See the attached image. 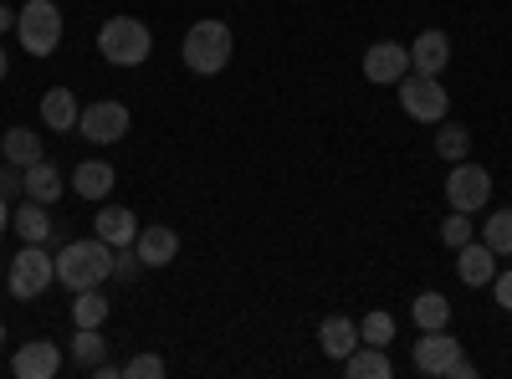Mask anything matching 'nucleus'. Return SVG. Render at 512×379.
<instances>
[{
	"instance_id": "22",
	"label": "nucleus",
	"mask_w": 512,
	"mask_h": 379,
	"mask_svg": "<svg viewBox=\"0 0 512 379\" xmlns=\"http://www.w3.org/2000/svg\"><path fill=\"white\" fill-rule=\"evenodd\" d=\"M0 159H6V164H16V170H26V164L47 159V154H41V139H36L31 129H11L6 139H0Z\"/></svg>"
},
{
	"instance_id": "11",
	"label": "nucleus",
	"mask_w": 512,
	"mask_h": 379,
	"mask_svg": "<svg viewBox=\"0 0 512 379\" xmlns=\"http://www.w3.org/2000/svg\"><path fill=\"white\" fill-rule=\"evenodd\" d=\"M456 354H461V344L451 339L446 328H425V333H420V344H415V369H420V374H431V379H446V369H451Z\"/></svg>"
},
{
	"instance_id": "37",
	"label": "nucleus",
	"mask_w": 512,
	"mask_h": 379,
	"mask_svg": "<svg viewBox=\"0 0 512 379\" xmlns=\"http://www.w3.org/2000/svg\"><path fill=\"white\" fill-rule=\"evenodd\" d=\"M6 72H11V52L0 47V82H6Z\"/></svg>"
},
{
	"instance_id": "14",
	"label": "nucleus",
	"mask_w": 512,
	"mask_h": 379,
	"mask_svg": "<svg viewBox=\"0 0 512 379\" xmlns=\"http://www.w3.org/2000/svg\"><path fill=\"white\" fill-rule=\"evenodd\" d=\"M134 251H139L144 267H169L180 257V236H175V226H139Z\"/></svg>"
},
{
	"instance_id": "31",
	"label": "nucleus",
	"mask_w": 512,
	"mask_h": 379,
	"mask_svg": "<svg viewBox=\"0 0 512 379\" xmlns=\"http://www.w3.org/2000/svg\"><path fill=\"white\" fill-rule=\"evenodd\" d=\"M139 272H144L139 251H134V246H118V251H113V277H118V282H134Z\"/></svg>"
},
{
	"instance_id": "10",
	"label": "nucleus",
	"mask_w": 512,
	"mask_h": 379,
	"mask_svg": "<svg viewBox=\"0 0 512 379\" xmlns=\"http://www.w3.org/2000/svg\"><path fill=\"white\" fill-rule=\"evenodd\" d=\"M11 374L16 379H57L62 374V349L52 339H31L11 354Z\"/></svg>"
},
{
	"instance_id": "21",
	"label": "nucleus",
	"mask_w": 512,
	"mask_h": 379,
	"mask_svg": "<svg viewBox=\"0 0 512 379\" xmlns=\"http://www.w3.org/2000/svg\"><path fill=\"white\" fill-rule=\"evenodd\" d=\"M11 226H16L21 241H36V246L52 236V216H47V205H41V200H26L21 210H11Z\"/></svg>"
},
{
	"instance_id": "33",
	"label": "nucleus",
	"mask_w": 512,
	"mask_h": 379,
	"mask_svg": "<svg viewBox=\"0 0 512 379\" xmlns=\"http://www.w3.org/2000/svg\"><path fill=\"white\" fill-rule=\"evenodd\" d=\"M16 190L26 195V185H21V170H16V164H0V195H6V200H11Z\"/></svg>"
},
{
	"instance_id": "32",
	"label": "nucleus",
	"mask_w": 512,
	"mask_h": 379,
	"mask_svg": "<svg viewBox=\"0 0 512 379\" xmlns=\"http://www.w3.org/2000/svg\"><path fill=\"white\" fill-rule=\"evenodd\" d=\"M492 292H497V308H502V313H512V267L492 277Z\"/></svg>"
},
{
	"instance_id": "2",
	"label": "nucleus",
	"mask_w": 512,
	"mask_h": 379,
	"mask_svg": "<svg viewBox=\"0 0 512 379\" xmlns=\"http://www.w3.org/2000/svg\"><path fill=\"white\" fill-rule=\"evenodd\" d=\"M231 52H236V36L226 21H195L180 41V57L195 77H216L231 67Z\"/></svg>"
},
{
	"instance_id": "25",
	"label": "nucleus",
	"mask_w": 512,
	"mask_h": 379,
	"mask_svg": "<svg viewBox=\"0 0 512 379\" xmlns=\"http://www.w3.org/2000/svg\"><path fill=\"white\" fill-rule=\"evenodd\" d=\"M410 313H415V328L425 333V328H446L451 323V303H446V292H420V298L410 303Z\"/></svg>"
},
{
	"instance_id": "16",
	"label": "nucleus",
	"mask_w": 512,
	"mask_h": 379,
	"mask_svg": "<svg viewBox=\"0 0 512 379\" xmlns=\"http://www.w3.org/2000/svg\"><path fill=\"white\" fill-rule=\"evenodd\" d=\"M318 349H323L328 359L344 364V359L359 349V323H354V318H344V313L323 318V323H318Z\"/></svg>"
},
{
	"instance_id": "36",
	"label": "nucleus",
	"mask_w": 512,
	"mask_h": 379,
	"mask_svg": "<svg viewBox=\"0 0 512 379\" xmlns=\"http://www.w3.org/2000/svg\"><path fill=\"white\" fill-rule=\"evenodd\" d=\"M11 226V205H6V195H0V231Z\"/></svg>"
},
{
	"instance_id": "9",
	"label": "nucleus",
	"mask_w": 512,
	"mask_h": 379,
	"mask_svg": "<svg viewBox=\"0 0 512 379\" xmlns=\"http://www.w3.org/2000/svg\"><path fill=\"white\" fill-rule=\"evenodd\" d=\"M405 72H410V47H400V41H374L364 52V77L374 88H395Z\"/></svg>"
},
{
	"instance_id": "5",
	"label": "nucleus",
	"mask_w": 512,
	"mask_h": 379,
	"mask_svg": "<svg viewBox=\"0 0 512 379\" xmlns=\"http://www.w3.org/2000/svg\"><path fill=\"white\" fill-rule=\"evenodd\" d=\"M395 93H400L405 118H415V123H441L451 108V93L441 88V77H425V72H405L395 82Z\"/></svg>"
},
{
	"instance_id": "34",
	"label": "nucleus",
	"mask_w": 512,
	"mask_h": 379,
	"mask_svg": "<svg viewBox=\"0 0 512 379\" xmlns=\"http://www.w3.org/2000/svg\"><path fill=\"white\" fill-rule=\"evenodd\" d=\"M446 379H477V364L466 359V354H456V359H451V369H446Z\"/></svg>"
},
{
	"instance_id": "3",
	"label": "nucleus",
	"mask_w": 512,
	"mask_h": 379,
	"mask_svg": "<svg viewBox=\"0 0 512 379\" xmlns=\"http://www.w3.org/2000/svg\"><path fill=\"white\" fill-rule=\"evenodd\" d=\"M98 52L113 67H144L149 52H154V31L139 16H108L103 31H98Z\"/></svg>"
},
{
	"instance_id": "26",
	"label": "nucleus",
	"mask_w": 512,
	"mask_h": 379,
	"mask_svg": "<svg viewBox=\"0 0 512 379\" xmlns=\"http://www.w3.org/2000/svg\"><path fill=\"white\" fill-rule=\"evenodd\" d=\"M482 241L497 251V257H512V205L492 210V216L482 221Z\"/></svg>"
},
{
	"instance_id": "19",
	"label": "nucleus",
	"mask_w": 512,
	"mask_h": 379,
	"mask_svg": "<svg viewBox=\"0 0 512 379\" xmlns=\"http://www.w3.org/2000/svg\"><path fill=\"white\" fill-rule=\"evenodd\" d=\"M93 236H103L113 251H118V246H134V236H139L134 210H123V205H103V210H98V221H93Z\"/></svg>"
},
{
	"instance_id": "7",
	"label": "nucleus",
	"mask_w": 512,
	"mask_h": 379,
	"mask_svg": "<svg viewBox=\"0 0 512 379\" xmlns=\"http://www.w3.org/2000/svg\"><path fill=\"white\" fill-rule=\"evenodd\" d=\"M492 200V175L472 159H456L451 175H446V205L451 210H466V216H477V210Z\"/></svg>"
},
{
	"instance_id": "12",
	"label": "nucleus",
	"mask_w": 512,
	"mask_h": 379,
	"mask_svg": "<svg viewBox=\"0 0 512 379\" xmlns=\"http://www.w3.org/2000/svg\"><path fill=\"white\" fill-rule=\"evenodd\" d=\"M451 62V36L446 31H420L410 41V72H425V77H441Z\"/></svg>"
},
{
	"instance_id": "30",
	"label": "nucleus",
	"mask_w": 512,
	"mask_h": 379,
	"mask_svg": "<svg viewBox=\"0 0 512 379\" xmlns=\"http://www.w3.org/2000/svg\"><path fill=\"white\" fill-rule=\"evenodd\" d=\"M123 374L128 379H164V359L159 354H134V359L123 364Z\"/></svg>"
},
{
	"instance_id": "15",
	"label": "nucleus",
	"mask_w": 512,
	"mask_h": 379,
	"mask_svg": "<svg viewBox=\"0 0 512 379\" xmlns=\"http://www.w3.org/2000/svg\"><path fill=\"white\" fill-rule=\"evenodd\" d=\"M21 185H26V200H41V205H57V200L67 195V180H62V170H57L52 159L26 164V170H21Z\"/></svg>"
},
{
	"instance_id": "28",
	"label": "nucleus",
	"mask_w": 512,
	"mask_h": 379,
	"mask_svg": "<svg viewBox=\"0 0 512 379\" xmlns=\"http://www.w3.org/2000/svg\"><path fill=\"white\" fill-rule=\"evenodd\" d=\"M466 149H472V134H466L461 123H446V118H441V134H436V154L456 164V159H466Z\"/></svg>"
},
{
	"instance_id": "27",
	"label": "nucleus",
	"mask_w": 512,
	"mask_h": 379,
	"mask_svg": "<svg viewBox=\"0 0 512 379\" xmlns=\"http://www.w3.org/2000/svg\"><path fill=\"white\" fill-rule=\"evenodd\" d=\"M390 339H395V313L374 308V313H364V318H359V344H374V349H384Z\"/></svg>"
},
{
	"instance_id": "29",
	"label": "nucleus",
	"mask_w": 512,
	"mask_h": 379,
	"mask_svg": "<svg viewBox=\"0 0 512 379\" xmlns=\"http://www.w3.org/2000/svg\"><path fill=\"white\" fill-rule=\"evenodd\" d=\"M472 236H477V221L466 216V210H451V216L441 221V241H446L451 251H461V246L472 241Z\"/></svg>"
},
{
	"instance_id": "38",
	"label": "nucleus",
	"mask_w": 512,
	"mask_h": 379,
	"mask_svg": "<svg viewBox=\"0 0 512 379\" xmlns=\"http://www.w3.org/2000/svg\"><path fill=\"white\" fill-rule=\"evenodd\" d=\"M0 344H6V323H0Z\"/></svg>"
},
{
	"instance_id": "8",
	"label": "nucleus",
	"mask_w": 512,
	"mask_h": 379,
	"mask_svg": "<svg viewBox=\"0 0 512 379\" xmlns=\"http://www.w3.org/2000/svg\"><path fill=\"white\" fill-rule=\"evenodd\" d=\"M128 123H134L128 103H118V98H98V103L82 108L77 134H82V139H93V144H118V139L128 134Z\"/></svg>"
},
{
	"instance_id": "18",
	"label": "nucleus",
	"mask_w": 512,
	"mask_h": 379,
	"mask_svg": "<svg viewBox=\"0 0 512 379\" xmlns=\"http://www.w3.org/2000/svg\"><path fill=\"white\" fill-rule=\"evenodd\" d=\"M77 118H82V108H77V93H72V88L41 93V123H47L52 134H72V129H77Z\"/></svg>"
},
{
	"instance_id": "1",
	"label": "nucleus",
	"mask_w": 512,
	"mask_h": 379,
	"mask_svg": "<svg viewBox=\"0 0 512 379\" xmlns=\"http://www.w3.org/2000/svg\"><path fill=\"white\" fill-rule=\"evenodd\" d=\"M113 277V246L103 236H88V241H67L57 251V282L67 292H88V287H103Z\"/></svg>"
},
{
	"instance_id": "23",
	"label": "nucleus",
	"mask_w": 512,
	"mask_h": 379,
	"mask_svg": "<svg viewBox=\"0 0 512 379\" xmlns=\"http://www.w3.org/2000/svg\"><path fill=\"white\" fill-rule=\"evenodd\" d=\"M103 354H108V339H103V328H77L72 333V364L77 369H98L103 364Z\"/></svg>"
},
{
	"instance_id": "35",
	"label": "nucleus",
	"mask_w": 512,
	"mask_h": 379,
	"mask_svg": "<svg viewBox=\"0 0 512 379\" xmlns=\"http://www.w3.org/2000/svg\"><path fill=\"white\" fill-rule=\"evenodd\" d=\"M11 26H16V11H11V6H0V36H6Z\"/></svg>"
},
{
	"instance_id": "20",
	"label": "nucleus",
	"mask_w": 512,
	"mask_h": 379,
	"mask_svg": "<svg viewBox=\"0 0 512 379\" xmlns=\"http://www.w3.org/2000/svg\"><path fill=\"white\" fill-rule=\"evenodd\" d=\"M344 374H349V379H390V374H395V364H390V354H384V349L359 344V349L344 359Z\"/></svg>"
},
{
	"instance_id": "17",
	"label": "nucleus",
	"mask_w": 512,
	"mask_h": 379,
	"mask_svg": "<svg viewBox=\"0 0 512 379\" xmlns=\"http://www.w3.org/2000/svg\"><path fill=\"white\" fill-rule=\"evenodd\" d=\"M67 185H72L82 200H108V190L118 185V175H113V164H108V159H82Z\"/></svg>"
},
{
	"instance_id": "13",
	"label": "nucleus",
	"mask_w": 512,
	"mask_h": 379,
	"mask_svg": "<svg viewBox=\"0 0 512 379\" xmlns=\"http://www.w3.org/2000/svg\"><path fill=\"white\" fill-rule=\"evenodd\" d=\"M456 277H461L466 287H492V277H497V251H492L487 241H466V246L456 251Z\"/></svg>"
},
{
	"instance_id": "6",
	"label": "nucleus",
	"mask_w": 512,
	"mask_h": 379,
	"mask_svg": "<svg viewBox=\"0 0 512 379\" xmlns=\"http://www.w3.org/2000/svg\"><path fill=\"white\" fill-rule=\"evenodd\" d=\"M52 282H57V257H47L36 241H26V251L11 257V298L16 303H36Z\"/></svg>"
},
{
	"instance_id": "24",
	"label": "nucleus",
	"mask_w": 512,
	"mask_h": 379,
	"mask_svg": "<svg viewBox=\"0 0 512 379\" xmlns=\"http://www.w3.org/2000/svg\"><path fill=\"white\" fill-rule=\"evenodd\" d=\"M72 323H77V328H103V323H108V298H103L98 287L72 292Z\"/></svg>"
},
{
	"instance_id": "4",
	"label": "nucleus",
	"mask_w": 512,
	"mask_h": 379,
	"mask_svg": "<svg viewBox=\"0 0 512 379\" xmlns=\"http://www.w3.org/2000/svg\"><path fill=\"white\" fill-rule=\"evenodd\" d=\"M16 41L26 57H52L62 47V11L57 0H26L16 11Z\"/></svg>"
},
{
	"instance_id": "39",
	"label": "nucleus",
	"mask_w": 512,
	"mask_h": 379,
	"mask_svg": "<svg viewBox=\"0 0 512 379\" xmlns=\"http://www.w3.org/2000/svg\"><path fill=\"white\" fill-rule=\"evenodd\" d=\"M57 6H62V0H57Z\"/></svg>"
}]
</instances>
